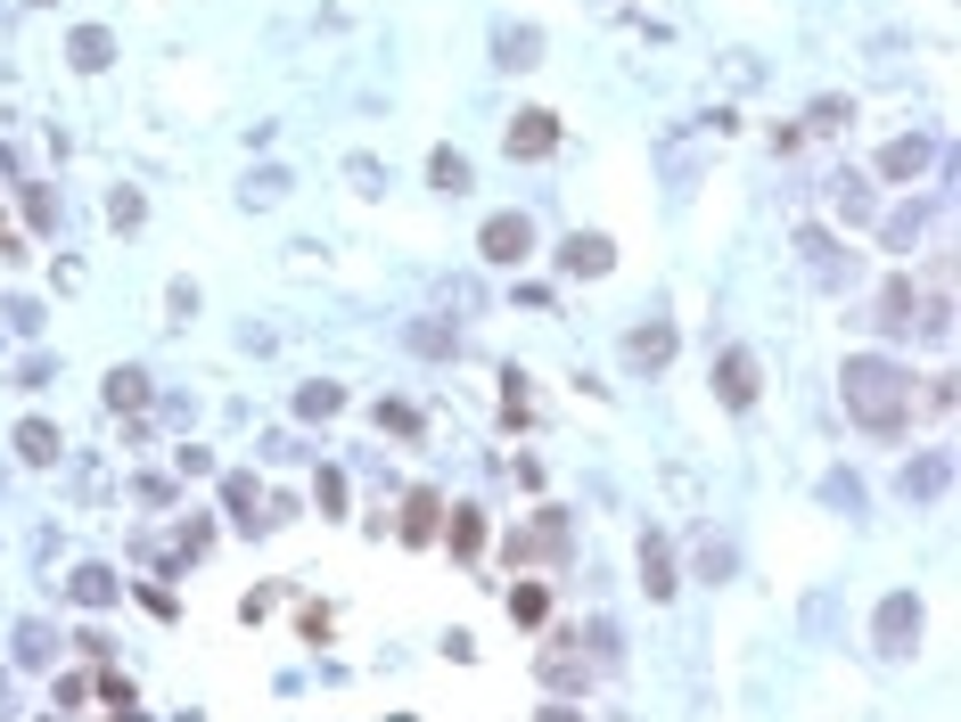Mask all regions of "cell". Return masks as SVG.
<instances>
[{"mask_svg": "<svg viewBox=\"0 0 961 722\" xmlns=\"http://www.w3.org/2000/svg\"><path fill=\"white\" fill-rule=\"evenodd\" d=\"M477 247H485V263H527V254H534V222L527 214H485Z\"/></svg>", "mask_w": 961, "mask_h": 722, "instance_id": "3", "label": "cell"}, {"mask_svg": "<svg viewBox=\"0 0 961 722\" xmlns=\"http://www.w3.org/2000/svg\"><path fill=\"white\" fill-rule=\"evenodd\" d=\"M624 361H633L641 378H658L665 361H674V321H665V312H650V321H641L633 337H624Z\"/></svg>", "mask_w": 961, "mask_h": 722, "instance_id": "4", "label": "cell"}, {"mask_svg": "<svg viewBox=\"0 0 961 722\" xmlns=\"http://www.w3.org/2000/svg\"><path fill=\"white\" fill-rule=\"evenodd\" d=\"M436 518H444V493H436V484H420V493H411V509H403V542L428 550V542H436Z\"/></svg>", "mask_w": 961, "mask_h": 722, "instance_id": "13", "label": "cell"}, {"mask_svg": "<svg viewBox=\"0 0 961 722\" xmlns=\"http://www.w3.org/2000/svg\"><path fill=\"white\" fill-rule=\"evenodd\" d=\"M26 222L33 230H58V198H50V189H26Z\"/></svg>", "mask_w": 961, "mask_h": 722, "instance_id": "34", "label": "cell"}, {"mask_svg": "<svg viewBox=\"0 0 961 722\" xmlns=\"http://www.w3.org/2000/svg\"><path fill=\"white\" fill-rule=\"evenodd\" d=\"M929 157H937L929 140H888V148H880V181H921Z\"/></svg>", "mask_w": 961, "mask_h": 722, "instance_id": "11", "label": "cell"}, {"mask_svg": "<svg viewBox=\"0 0 961 722\" xmlns=\"http://www.w3.org/2000/svg\"><path fill=\"white\" fill-rule=\"evenodd\" d=\"M67 58H74V67H82V74H99V67H108V58H116V41H108V26H74V33H67Z\"/></svg>", "mask_w": 961, "mask_h": 722, "instance_id": "16", "label": "cell"}, {"mask_svg": "<svg viewBox=\"0 0 961 722\" xmlns=\"http://www.w3.org/2000/svg\"><path fill=\"white\" fill-rule=\"evenodd\" d=\"M17 378H26V387H50V378H58V361H50V353H26V370H17Z\"/></svg>", "mask_w": 961, "mask_h": 722, "instance_id": "39", "label": "cell"}, {"mask_svg": "<svg viewBox=\"0 0 961 722\" xmlns=\"http://www.w3.org/2000/svg\"><path fill=\"white\" fill-rule=\"evenodd\" d=\"M921 230H929V205H904V214H888V222H880V247L912 254V247H921Z\"/></svg>", "mask_w": 961, "mask_h": 722, "instance_id": "21", "label": "cell"}, {"mask_svg": "<svg viewBox=\"0 0 961 722\" xmlns=\"http://www.w3.org/2000/svg\"><path fill=\"white\" fill-rule=\"evenodd\" d=\"M822 501H839V509H847V518H854V509H863V484H854L847 469H830V484H822Z\"/></svg>", "mask_w": 961, "mask_h": 722, "instance_id": "29", "label": "cell"}, {"mask_svg": "<svg viewBox=\"0 0 961 722\" xmlns=\"http://www.w3.org/2000/svg\"><path fill=\"white\" fill-rule=\"evenodd\" d=\"M847 99H813V123H805V132H847Z\"/></svg>", "mask_w": 961, "mask_h": 722, "instance_id": "30", "label": "cell"}, {"mask_svg": "<svg viewBox=\"0 0 961 722\" xmlns=\"http://www.w3.org/2000/svg\"><path fill=\"white\" fill-rule=\"evenodd\" d=\"M280 189H288V173H256V181H247V205H271Z\"/></svg>", "mask_w": 961, "mask_h": 722, "instance_id": "38", "label": "cell"}, {"mask_svg": "<svg viewBox=\"0 0 961 722\" xmlns=\"http://www.w3.org/2000/svg\"><path fill=\"white\" fill-rule=\"evenodd\" d=\"M99 402H108V411H140V402H149V370H108Z\"/></svg>", "mask_w": 961, "mask_h": 722, "instance_id": "20", "label": "cell"}, {"mask_svg": "<svg viewBox=\"0 0 961 722\" xmlns=\"http://www.w3.org/2000/svg\"><path fill=\"white\" fill-rule=\"evenodd\" d=\"M912 649H921V600L895 591V600L880 608V656H912Z\"/></svg>", "mask_w": 961, "mask_h": 722, "instance_id": "5", "label": "cell"}, {"mask_svg": "<svg viewBox=\"0 0 961 722\" xmlns=\"http://www.w3.org/2000/svg\"><path fill=\"white\" fill-rule=\"evenodd\" d=\"M839 394H847V419H854L863 435L904 443V419H912V370H904V361L854 353L847 370H839Z\"/></svg>", "mask_w": 961, "mask_h": 722, "instance_id": "1", "label": "cell"}, {"mask_svg": "<svg viewBox=\"0 0 961 722\" xmlns=\"http://www.w3.org/2000/svg\"><path fill=\"white\" fill-rule=\"evenodd\" d=\"M452 550H461V559L485 550V518H477V509H452Z\"/></svg>", "mask_w": 961, "mask_h": 722, "instance_id": "25", "label": "cell"}, {"mask_svg": "<svg viewBox=\"0 0 961 722\" xmlns=\"http://www.w3.org/2000/svg\"><path fill=\"white\" fill-rule=\"evenodd\" d=\"M58 452H67V443H58V428L33 411L26 428H17V460H33V469H41V460H58Z\"/></svg>", "mask_w": 961, "mask_h": 722, "instance_id": "18", "label": "cell"}, {"mask_svg": "<svg viewBox=\"0 0 961 722\" xmlns=\"http://www.w3.org/2000/svg\"><path fill=\"white\" fill-rule=\"evenodd\" d=\"M140 501H149V509H173V477H140Z\"/></svg>", "mask_w": 961, "mask_h": 722, "instance_id": "40", "label": "cell"}, {"mask_svg": "<svg viewBox=\"0 0 961 722\" xmlns=\"http://www.w3.org/2000/svg\"><path fill=\"white\" fill-rule=\"evenodd\" d=\"M551 148H559V116L551 108H527L510 123V157H551Z\"/></svg>", "mask_w": 961, "mask_h": 722, "instance_id": "8", "label": "cell"}, {"mask_svg": "<svg viewBox=\"0 0 961 722\" xmlns=\"http://www.w3.org/2000/svg\"><path fill=\"white\" fill-rule=\"evenodd\" d=\"M33 9H41V0H33Z\"/></svg>", "mask_w": 961, "mask_h": 722, "instance_id": "41", "label": "cell"}, {"mask_svg": "<svg viewBox=\"0 0 961 722\" xmlns=\"http://www.w3.org/2000/svg\"><path fill=\"white\" fill-rule=\"evenodd\" d=\"M411 345H420V353H461V329H452V321H420V329H411Z\"/></svg>", "mask_w": 961, "mask_h": 722, "instance_id": "23", "label": "cell"}, {"mask_svg": "<svg viewBox=\"0 0 961 722\" xmlns=\"http://www.w3.org/2000/svg\"><path fill=\"white\" fill-rule=\"evenodd\" d=\"M912 312H921L912 280H888V288H880V329H888V337H904V329H912Z\"/></svg>", "mask_w": 961, "mask_h": 722, "instance_id": "17", "label": "cell"}, {"mask_svg": "<svg viewBox=\"0 0 961 722\" xmlns=\"http://www.w3.org/2000/svg\"><path fill=\"white\" fill-rule=\"evenodd\" d=\"M50 706H58V714H74V706H91V682H82V673H67V682H58V690H50Z\"/></svg>", "mask_w": 961, "mask_h": 722, "instance_id": "32", "label": "cell"}, {"mask_svg": "<svg viewBox=\"0 0 961 722\" xmlns=\"http://www.w3.org/2000/svg\"><path fill=\"white\" fill-rule=\"evenodd\" d=\"M609 263H617V247H609V239H592V230L559 247V271H568V280H600V271H609Z\"/></svg>", "mask_w": 961, "mask_h": 722, "instance_id": "9", "label": "cell"}, {"mask_svg": "<svg viewBox=\"0 0 961 722\" xmlns=\"http://www.w3.org/2000/svg\"><path fill=\"white\" fill-rule=\"evenodd\" d=\"M641 591H650V600H674V559H665L658 525H641Z\"/></svg>", "mask_w": 961, "mask_h": 722, "instance_id": "10", "label": "cell"}, {"mask_svg": "<svg viewBox=\"0 0 961 722\" xmlns=\"http://www.w3.org/2000/svg\"><path fill=\"white\" fill-rule=\"evenodd\" d=\"M527 559H542V566H568V559H575V525H568V509H542L527 534H510V566H527Z\"/></svg>", "mask_w": 961, "mask_h": 722, "instance_id": "2", "label": "cell"}, {"mask_svg": "<svg viewBox=\"0 0 961 722\" xmlns=\"http://www.w3.org/2000/svg\"><path fill=\"white\" fill-rule=\"evenodd\" d=\"M945 484H953V452H921V460L904 469V484H895V493H904V501H937Z\"/></svg>", "mask_w": 961, "mask_h": 722, "instance_id": "7", "label": "cell"}, {"mask_svg": "<svg viewBox=\"0 0 961 722\" xmlns=\"http://www.w3.org/2000/svg\"><path fill=\"white\" fill-rule=\"evenodd\" d=\"M510 615H518V624H542V615H551V591H542V583H518V591H510Z\"/></svg>", "mask_w": 961, "mask_h": 722, "instance_id": "26", "label": "cell"}, {"mask_svg": "<svg viewBox=\"0 0 961 722\" xmlns=\"http://www.w3.org/2000/svg\"><path fill=\"white\" fill-rule=\"evenodd\" d=\"M379 428L387 435H420V411H411V402H379Z\"/></svg>", "mask_w": 961, "mask_h": 722, "instance_id": "31", "label": "cell"}, {"mask_svg": "<svg viewBox=\"0 0 961 722\" xmlns=\"http://www.w3.org/2000/svg\"><path fill=\"white\" fill-rule=\"evenodd\" d=\"M699 575H707V583L731 575V542H699Z\"/></svg>", "mask_w": 961, "mask_h": 722, "instance_id": "33", "label": "cell"}, {"mask_svg": "<svg viewBox=\"0 0 961 722\" xmlns=\"http://www.w3.org/2000/svg\"><path fill=\"white\" fill-rule=\"evenodd\" d=\"M715 394L731 402V411H748V402H757V353H748V345H731V353L715 361Z\"/></svg>", "mask_w": 961, "mask_h": 722, "instance_id": "6", "label": "cell"}, {"mask_svg": "<svg viewBox=\"0 0 961 722\" xmlns=\"http://www.w3.org/2000/svg\"><path fill=\"white\" fill-rule=\"evenodd\" d=\"M321 509H329V518H346V477L338 469H321Z\"/></svg>", "mask_w": 961, "mask_h": 722, "instance_id": "37", "label": "cell"}, {"mask_svg": "<svg viewBox=\"0 0 961 722\" xmlns=\"http://www.w3.org/2000/svg\"><path fill=\"white\" fill-rule=\"evenodd\" d=\"M17 665H26V673L58 665V632L50 624H17Z\"/></svg>", "mask_w": 961, "mask_h": 722, "instance_id": "19", "label": "cell"}, {"mask_svg": "<svg viewBox=\"0 0 961 722\" xmlns=\"http://www.w3.org/2000/svg\"><path fill=\"white\" fill-rule=\"evenodd\" d=\"M263 484L256 477H222V509H231V525H247V534H263Z\"/></svg>", "mask_w": 961, "mask_h": 722, "instance_id": "15", "label": "cell"}, {"mask_svg": "<svg viewBox=\"0 0 961 722\" xmlns=\"http://www.w3.org/2000/svg\"><path fill=\"white\" fill-rule=\"evenodd\" d=\"M830 198H839V214H871V189H863V181H839Z\"/></svg>", "mask_w": 961, "mask_h": 722, "instance_id": "36", "label": "cell"}, {"mask_svg": "<svg viewBox=\"0 0 961 722\" xmlns=\"http://www.w3.org/2000/svg\"><path fill=\"white\" fill-rule=\"evenodd\" d=\"M91 698H99V706H108V714H132V706H140L123 673H99V682H91Z\"/></svg>", "mask_w": 961, "mask_h": 722, "instance_id": "27", "label": "cell"}, {"mask_svg": "<svg viewBox=\"0 0 961 722\" xmlns=\"http://www.w3.org/2000/svg\"><path fill=\"white\" fill-rule=\"evenodd\" d=\"M428 181L444 189V198H461V189H469L477 173H469V157H461V148H436V157H428Z\"/></svg>", "mask_w": 961, "mask_h": 722, "instance_id": "22", "label": "cell"}, {"mask_svg": "<svg viewBox=\"0 0 961 722\" xmlns=\"http://www.w3.org/2000/svg\"><path fill=\"white\" fill-rule=\"evenodd\" d=\"M501 67H534V33H527V26L501 33Z\"/></svg>", "mask_w": 961, "mask_h": 722, "instance_id": "35", "label": "cell"}, {"mask_svg": "<svg viewBox=\"0 0 961 722\" xmlns=\"http://www.w3.org/2000/svg\"><path fill=\"white\" fill-rule=\"evenodd\" d=\"M542 682H551L559 698H583V690H592V673H583L575 649H542Z\"/></svg>", "mask_w": 961, "mask_h": 722, "instance_id": "14", "label": "cell"}, {"mask_svg": "<svg viewBox=\"0 0 961 722\" xmlns=\"http://www.w3.org/2000/svg\"><path fill=\"white\" fill-rule=\"evenodd\" d=\"M116 566H74V575H67V600L74 608H116Z\"/></svg>", "mask_w": 961, "mask_h": 722, "instance_id": "12", "label": "cell"}, {"mask_svg": "<svg viewBox=\"0 0 961 722\" xmlns=\"http://www.w3.org/2000/svg\"><path fill=\"white\" fill-rule=\"evenodd\" d=\"M338 387H329V378H312V387H297V419H329V411H338Z\"/></svg>", "mask_w": 961, "mask_h": 722, "instance_id": "24", "label": "cell"}, {"mask_svg": "<svg viewBox=\"0 0 961 722\" xmlns=\"http://www.w3.org/2000/svg\"><path fill=\"white\" fill-rule=\"evenodd\" d=\"M108 222L116 230H140V189H108Z\"/></svg>", "mask_w": 961, "mask_h": 722, "instance_id": "28", "label": "cell"}]
</instances>
